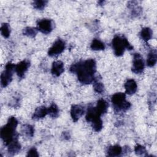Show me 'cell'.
Here are the masks:
<instances>
[{
	"instance_id": "cell-28",
	"label": "cell",
	"mask_w": 157,
	"mask_h": 157,
	"mask_svg": "<svg viewBox=\"0 0 157 157\" xmlns=\"http://www.w3.org/2000/svg\"><path fill=\"white\" fill-rule=\"evenodd\" d=\"M27 156H33V157H36V156L37 157V156H39V154H38V152H37L36 148H34V147L31 148L28 151Z\"/></svg>"
},
{
	"instance_id": "cell-22",
	"label": "cell",
	"mask_w": 157,
	"mask_h": 157,
	"mask_svg": "<svg viewBox=\"0 0 157 157\" xmlns=\"http://www.w3.org/2000/svg\"><path fill=\"white\" fill-rule=\"evenodd\" d=\"M47 111H48V114L52 118H55L58 117L59 115V109L55 103L52 104L48 108H47Z\"/></svg>"
},
{
	"instance_id": "cell-7",
	"label": "cell",
	"mask_w": 157,
	"mask_h": 157,
	"mask_svg": "<svg viewBox=\"0 0 157 157\" xmlns=\"http://www.w3.org/2000/svg\"><path fill=\"white\" fill-rule=\"evenodd\" d=\"M65 47V42L63 40L58 39L53 44L52 46L49 48L48 51V55L51 57L56 56L61 54L64 50Z\"/></svg>"
},
{
	"instance_id": "cell-11",
	"label": "cell",
	"mask_w": 157,
	"mask_h": 157,
	"mask_svg": "<svg viewBox=\"0 0 157 157\" xmlns=\"http://www.w3.org/2000/svg\"><path fill=\"white\" fill-rule=\"evenodd\" d=\"M84 107L81 105H72L71 109V116L74 122H76L83 115Z\"/></svg>"
},
{
	"instance_id": "cell-1",
	"label": "cell",
	"mask_w": 157,
	"mask_h": 157,
	"mask_svg": "<svg viewBox=\"0 0 157 157\" xmlns=\"http://www.w3.org/2000/svg\"><path fill=\"white\" fill-rule=\"evenodd\" d=\"M70 71L77 75L78 80L81 83L90 84L95 80L96 63L93 59L80 61L73 64L70 67Z\"/></svg>"
},
{
	"instance_id": "cell-14",
	"label": "cell",
	"mask_w": 157,
	"mask_h": 157,
	"mask_svg": "<svg viewBox=\"0 0 157 157\" xmlns=\"http://www.w3.org/2000/svg\"><path fill=\"white\" fill-rule=\"evenodd\" d=\"M108 107L109 104L106 101H105L103 99H99L97 101V104L96 106L95 107L96 111L101 116L103 114H105L107 112Z\"/></svg>"
},
{
	"instance_id": "cell-18",
	"label": "cell",
	"mask_w": 157,
	"mask_h": 157,
	"mask_svg": "<svg viewBox=\"0 0 157 157\" xmlns=\"http://www.w3.org/2000/svg\"><path fill=\"white\" fill-rule=\"evenodd\" d=\"M157 61V53L156 50H151L147 57V64L148 67H153L156 64Z\"/></svg>"
},
{
	"instance_id": "cell-23",
	"label": "cell",
	"mask_w": 157,
	"mask_h": 157,
	"mask_svg": "<svg viewBox=\"0 0 157 157\" xmlns=\"http://www.w3.org/2000/svg\"><path fill=\"white\" fill-rule=\"evenodd\" d=\"M37 31H38V29H37V28L26 27L23 29V33L24 35L33 38L36 36Z\"/></svg>"
},
{
	"instance_id": "cell-26",
	"label": "cell",
	"mask_w": 157,
	"mask_h": 157,
	"mask_svg": "<svg viewBox=\"0 0 157 157\" xmlns=\"http://www.w3.org/2000/svg\"><path fill=\"white\" fill-rule=\"evenodd\" d=\"M47 3H48V1L45 0H37V1H33V6L34 8L37 10H42L45 8Z\"/></svg>"
},
{
	"instance_id": "cell-17",
	"label": "cell",
	"mask_w": 157,
	"mask_h": 157,
	"mask_svg": "<svg viewBox=\"0 0 157 157\" xmlns=\"http://www.w3.org/2000/svg\"><path fill=\"white\" fill-rule=\"evenodd\" d=\"M123 152L121 146L119 145H115L108 147L107 150V155L109 156H118Z\"/></svg>"
},
{
	"instance_id": "cell-8",
	"label": "cell",
	"mask_w": 157,
	"mask_h": 157,
	"mask_svg": "<svg viewBox=\"0 0 157 157\" xmlns=\"http://www.w3.org/2000/svg\"><path fill=\"white\" fill-rule=\"evenodd\" d=\"M144 67L145 64L142 56L138 53H134L133 55L132 71L136 74H141L143 72Z\"/></svg>"
},
{
	"instance_id": "cell-25",
	"label": "cell",
	"mask_w": 157,
	"mask_h": 157,
	"mask_svg": "<svg viewBox=\"0 0 157 157\" xmlns=\"http://www.w3.org/2000/svg\"><path fill=\"white\" fill-rule=\"evenodd\" d=\"M93 88L94 91L99 94H101L104 91V86L103 83L98 80H94L93 83Z\"/></svg>"
},
{
	"instance_id": "cell-12",
	"label": "cell",
	"mask_w": 157,
	"mask_h": 157,
	"mask_svg": "<svg viewBox=\"0 0 157 157\" xmlns=\"http://www.w3.org/2000/svg\"><path fill=\"white\" fill-rule=\"evenodd\" d=\"M64 71V63L61 61H54L52 64L51 72L52 74L56 76H59Z\"/></svg>"
},
{
	"instance_id": "cell-20",
	"label": "cell",
	"mask_w": 157,
	"mask_h": 157,
	"mask_svg": "<svg viewBox=\"0 0 157 157\" xmlns=\"http://www.w3.org/2000/svg\"><path fill=\"white\" fill-rule=\"evenodd\" d=\"M21 132L28 137H32L34 133V127L29 124H25L21 127Z\"/></svg>"
},
{
	"instance_id": "cell-21",
	"label": "cell",
	"mask_w": 157,
	"mask_h": 157,
	"mask_svg": "<svg viewBox=\"0 0 157 157\" xmlns=\"http://www.w3.org/2000/svg\"><path fill=\"white\" fill-rule=\"evenodd\" d=\"M90 47L93 50H104L105 49V44L100 40L94 39L91 44Z\"/></svg>"
},
{
	"instance_id": "cell-24",
	"label": "cell",
	"mask_w": 157,
	"mask_h": 157,
	"mask_svg": "<svg viewBox=\"0 0 157 157\" xmlns=\"http://www.w3.org/2000/svg\"><path fill=\"white\" fill-rule=\"evenodd\" d=\"M1 33L4 38H8L10 34V27L8 23H2L1 26Z\"/></svg>"
},
{
	"instance_id": "cell-6",
	"label": "cell",
	"mask_w": 157,
	"mask_h": 157,
	"mask_svg": "<svg viewBox=\"0 0 157 157\" xmlns=\"http://www.w3.org/2000/svg\"><path fill=\"white\" fill-rule=\"evenodd\" d=\"M15 68V64L13 63L9 62L6 64L4 70L1 75V85L2 87H6L11 82Z\"/></svg>"
},
{
	"instance_id": "cell-9",
	"label": "cell",
	"mask_w": 157,
	"mask_h": 157,
	"mask_svg": "<svg viewBox=\"0 0 157 157\" xmlns=\"http://www.w3.org/2000/svg\"><path fill=\"white\" fill-rule=\"evenodd\" d=\"M37 29L45 34H48L53 29V23L50 19L44 18L40 20L37 23Z\"/></svg>"
},
{
	"instance_id": "cell-15",
	"label": "cell",
	"mask_w": 157,
	"mask_h": 157,
	"mask_svg": "<svg viewBox=\"0 0 157 157\" xmlns=\"http://www.w3.org/2000/svg\"><path fill=\"white\" fill-rule=\"evenodd\" d=\"M47 114V108H46L45 106H40L36 109L33 115L32 118L35 120H38L44 118Z\"/></svg>"
},
{
	"instance_id": "cell-13",
	"label": "cell",
	"mask_w": 157,
	"mask_h": 157,
	"mask_svg": "<svg viewBox=\"0 0 157 157\" xmlns=\"http://www.w3.org/2000/svg\"><path fill=\"white\" fill-rule=\"evenodd\" d=\"M126 93L129 95L134 94L137 89V85L134 79H128L124 83Z\"/></svg>"
},
{
	"instance_id": "cell-2",
	"label": "cell",
	"mask_w": 157,
	"mask_h": 157,
	"mask_svg": "<svg viewBox=\"0 0 157 157\" xmlns=\"http://www.w3.org/2000/svg\"><path fill=\"white\" fill-rule=\"evenodd\" d=\"M18 123L15 117H10L8 119L6 124L1 128L0 135L6 145L7 146L14 140L18 139V134L15 131Z\"/></svg>"
},
{
	"instance_id": "cell-27",
	"label": "cell",
	"mask_w": 157,
	"mask_h": 157,
	"mask_svg": "<svg viewBox=\"0 0 157 157\" xmlns=\"http://www.w3.org/2000/svg\"><path fill=\"white\" fill-rule=\"evenodd\" d=\"M134 151L136 155H140V156L145 155V154L147 153V150L145 149V147L139 144H137L136 145L134 148Z\"/></svg>"
},
{
	"instance_id": "cell-4",
	"label": "cell",
	"mask_w": 157,
	"mask_h": 157,
	"mask_svg": "<svg viewBox=\"0 0 157 157\" xmlns=\"http://www.w3.org/2000/svg\"><path fill=\"white\" fill-rule=\"evenodd\" d=\"M85 118L87 122L91 123V126L94 131L99 132L101 131L103 124L102 121L101 119V115L98 113L95 107L92 104H90L88 106Z\"/></svg>"
},
{
	"instance_id": "cell-19",
	"label": "cell",
	"mask_w": 157,
	"mask_h": 157,
	"mask_svg": "<svg viewBox=\"0 0 157 157\" xmlns=\"http://www.w3.org/2000/svg\"><path fill=\"white\" fill-rule=\"evenodd\" d=\"M140 36L141 38L145 42L150 40L153 36L152 30L148 27L143 28L140 33Z\"/></svg>"
},
{
	"instance_id": "cell-10",
	"label": "cell",
	"mask_w": 157,
	"mask_h": 157,
	"mask_svg": "<svg viewBox=\"0 0 157 157\" xmlns=\"http://www.w3.org/2000/svg\"><path fill=\"white\" fill-rule=\"evenodd\" d=\"M30 62L28 59H24L16 64L15 71L17 73L18 77L20 78H23L25 76V73L28 70Z\"/></svg>"
},
{
	"instance_id": "cell-3",
	"label": "cell",
	"mask_w": 157,
	"mask_h": 157,
	"mask_svg": "<svg viewBox=\"0 0 157 157\" xmlns=\"http://www.w3.org/2000/svg\"><path fill=\"white\" fill-rule=\"evenodd\" d=\"M112 47L114 54L117 56L123 55L126 49L131 50L133 49L132 45L129 42L127 38L124 36L116 35L112 39Z\"/></svg>"
},
{
	"instance_id": "cell-5",
	"label": "cell",
	"mask_w": 157,
	"mask_h": 157,
	"mask_svg": "<svg viewBox=\"0 0 157 157\" xmlns=\"http://www.w3.org/2000/svg\"><path fill=\"white\" fill-rule=\"evenodd\" d=\"M111 102L115 112H125L131 107V104L126 99V94L123 93H116L112 96Z\"/></svg>"
},
{
	"instance_id": "cell-16",
	"label": "cell",
	"mask_w": 157,
	"mask_h": 157,
	"mask_svg": "<svg viewBox=\"0 0 157 157\" xmlns=\"http://www.w3.org/2000/svg\"><path fill=\"white\" fill-rule=\"evenodd\" d=\"M8 152L11 155H14L18 153L21 150V145L18 142V139L14 140L8 145Z\"/></svg>"
}]
</instances>
